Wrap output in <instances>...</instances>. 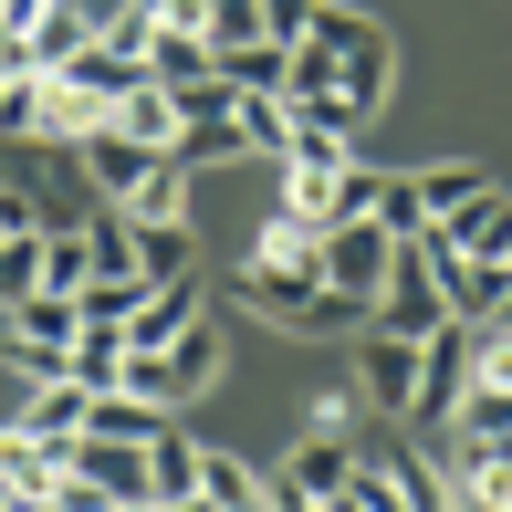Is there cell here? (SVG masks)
Returning a JSON list of instances; mask_svg holds the SVG:
<instances>
[{"label":"cell","instance_id":"1","mask_svg":"<svg viewBox=\"0 0 512 512\" xmlns=\"http://www.w3.org/2000/svg\"><path fill=\"white\" fill-rule=\"evenodd\" d=\"M74 335H84L74 293H21V304L0 314V345H11L21 377H74Z\"/></svg>","mask_w":512,"mask_h":512},{"label":"cell","instance_id":"2","mask_svg":"<svg viewBox=\"0 0 512 512\" xmlns=\"http://www.w3.org/2000/svg\"><path fill=\"white\" fill-rule=\"evenodd\" d=\"M408 251H418V262H429L439 304H450L460 324H492V314H502V283H512V262H481V251H450V241H439V220L418 230Z\"/></svg>","mask_w":512,"mask_h":512},{"label":"cell","instance_id":"3","mask_svg":"<svg viewBox=\"0 0 512 512\" xmlns=\"http://www.w3.org/2000/svg\"><path fill=\"white\" fill-rule=\"evenodd\" d=\"M471 335L481 324H460V314H439L429 335H418V398H408V418H439V429H450L460 387H471Z\"/></svg>","mask_w":512,"mask_h":512},{"label":"cell","instance_id":"4","mask_svg":"<svg viewBox=\"0 0 512 512\" xmlns=\"http://www.w3.org/2000/svg\"><path fill=\"white\" fill-rule=\"evenodd\" d=\"M356 387H366V408L408 418V398H418V335H387V324H366V335H356Z\"/></svg>","mask_w":512,"mask_h":512},{"label":"cell","instance_id":"5","mask_svg":"<svg viewBox=\"0 0 512 512\" xmlns=\"http://www.w3.org/2000/svg\"><path fill=\"white\" fill-rule=\"evenodd\" d=\"M84 168H95V189H105V199H126V209H136V199H147V178L168 168V147H147V136H126V126L105 115V126L84 136Z\"/></svg>","mask_w":512,"mask_h":512},{"label":"cell","instance_id":"6","mask_svg":"<svg viewBox=\"0 0 512 512\" xmlns=\"http://www.w3.org/2000/svg\"><path fill=\"white\" fill-rule=\"evenodd\" d=\"M387 262H398V241H387L377 220H335V230H324V283H335V293H366V304H377Z\"/></svg>","mask_w":512,"mask_h":512},{"label":"cell","instance_id":"7","mask_svg":"<svg viewBox=\"0 0 512 512\" xmlns=\"http://www.w3.org/2000/svg\"><path fill=\"white\" fill-rule=\"evenodd\" d=\"M126 262H136V283H189V272H199V230L189 220H178V209H168V220H126Z\"/></svg>","mask_w":512,"mask_h":512},{"label":"cell","instance_id":"8","mask_svg":"<svg viewBox=\"0 0 512 512\" xmlns=\"http://www.w3.org/2000/svg\"><path fill=\"white\" fill-rule=\"evenodd\" d=\"M53 84H63V95H84L95 115H115V105L136 95V84H147V53H115V42H84V53L63 63Z\"/></svg>","mask_w":512,"mask_h":512},{"label":"cell","instance_id":"9","mask_svg":"<svg viewBox=\"0 0 512 512\" xmlns=\"http://www.w3.org/2000/svg\"><path fill=\"white\" fill-rule=\"evenodd\" d=\"M439 314H450V304H439L429 262H418V251L398 241V262H387V283H377V324H387V335H429Z\"/></svg>","mask_w":512,"mask_h":512},{"label":"cell","instance_id":"10","mask_svg":"<svg viewBox=\"0 0 512 512\" xmlns=\"http://www.w3.org/2000/svg\"><path fill=\"white\" fill-rule=\"evenodd\" d=\"M0 492L42 512V502L63 492V439H32V429H11V418H0Z\"/></svg>","mask_w":512,"mask_h":512},{"label":"cell","instance_id":"11","mask_svg":"<svg viewBox=\"0 0 512 512\" xmlns=\"http://www.w3.org/2000/svg\"><path fill=\"white\" fill-rule=\"evenodd\" d=\"M251 272H272V283H324V230L293 220V209H272L262 251H251Z\"/></svg>","mask_w":512,"mask_h":512},{"label":"cell","instance_id":"12","mask_svg":"<svg viewBox=\"0 0 512 512\" xmlns=\"http://www.w3.org/2000/svg\"><path fill=\"white\" fill-rule=\"evenodd\" d=\"M439 241H450V251H481V262H502V251H512V199L481 189V199L439 209Z\"/></svg>","mask_w":512,"mask_h":512},{"label":"cell","instance_id":"13","mask_svg":"<svg viewBox=\"0 0 512 512\" xmlns=\"http://www.w3.org/2000/svg\"><path fill=\"white\" fill-rule=\"evenodd\" d=\"M189 324H199V272H189V283H157L147 304H136L126 345H136V356H168V335H189Z\"/></svg>","mask_w":512,"mask_h":512},{"label":"cell","instance_id":"14","mask_svg":"<svg viewBox=\"0 0 512 512\" xmlns=\"http://www.w3.org/2000/svg\"><path fill=\"white\" fill-rule=\"evenodd\" d=\"M84 429H95V439H136V450H147V439L168 429V408L136 398V387H95V398H84Z\"/></svg>","mask_w":512,"mask_h":512},{"label":"cell","instance_id":"15","mask_svg":"<svg viewBox=\"0 0 512 512\" xmlns=\"http://www.w3.org/2000/svg\"><path fill=\"white\" fill-rule=\"evenodd\" d=\"M157 366H168V408H178V398H199V387L220 377V324L199 314L189 335H168V356H157Z\"/></svg>","mask_w":512,"mask_h":512},{"label":"cell","instance_id":"16","mask_svg":"<svg viewBox=\"0 0 512 512\" xmlns=\"http://www.w3.org/2000/svg\"><path fill=\"white\" fill-rule=\"evenodd\" d=\"M209 74H220L209 32H147V84H209Z\"/></svg>","mask_w":512,"mask_h":512},{"label":"cell","instance_id":"17","mask_svg":"<svg viewBox=\"0 0 512 512\" xmlns=\"http://www.w3.org/2000/svg\"><path fill=\"white\" fill-rule=\"evenodd\" d=\"M11 429H32V439H74V429H84V387H74V377H32V398H21Z\"/></svg>","mask_w":512,"mask_h":512},{"label":"cell","instance_id":"18","mask_svg":"<svg viewBox=\"0 0 512 512\" xmlns=\"http://www.w3.org/2000/svg\"><path fill=\"white\" fill-rule=\"evenodd\" d=\"M95 42V21H84V0H53V11L32 21V74H63V63Z\"/></svg>","mask_w":512,"mask_h":512},{"label":"cell","instance_id":"19","mask_svg":"<svg viewBox=\"0 0 512 512\" xmlns=\"http://www.w3.org/2000/svg\"><path fill=\"white\" fill-rule=\"evenodd\" d=\"M283 481H293V492H314V502H324V492H345V481H356V450H345L335 429H314L304 450H293V471H283Z\"/></svg>","mask_w":512,"mask_h":512},{"label":"cell","instance_id":"20","mask_svg":"<svg viewBox=\"0 0 512 512\" xmlns=\"http://www.w3.org/2000/svg\"><path fill=\"white\" fill-rule=\"evenodd\" d=\"M168 157H178V168H209V157H251L241 105H230V115H199V126H178V136H168Z\"/></svg>","mask_w":512,"mask_h":512},{"label":"cell","instance_id":"21","mask_svg":"<svg viewBox=\"0 0 512 512\" xmlns=\"http://www.w3.org/2000/svg\"><path fill=\"white\" fill-rule=\"evenodd\" d=\"M147 481H157V502H178V492H199V439L178 429V418H168V429L147 439Z\"/></svg>","mask_w":512,"mask_h":512},{"label":"cell","instance_id":"22","mask_svg":"<svg viewBox=\"0 0 512 512\" xmlns=\"http://www.w3.org/2000/svg\"><path fill=\"white\" fill-rule=\"evenodd\" d=\"M408 189H418V209H460V199H481L492 189V168H471V157H439V168H408Z\"/></svg>","mask_w":512,"mask_h":512},{"label":"cell","instance_id":"23","mask_svg":"<svg viewBox=\"0 0 512 512\" xmlns=\"http://www.w3.org/2000/svg\"><path fill=\"white\" fill-rule=\"evenodd\" d=\"M136 304H147L136 272H84V293H74V314H84V324H115V335L136 324Z\"/></svg>","mask_w":512,"mask_h":512},{"label":"cell","instance_id":"24","mask_svg":"<svg viewBox=\"0 0 512 512\" xmlns=\"http://www.w3.org/2000/svg\"><path fill=\"white\" fill-rule=\"evenodd\" d=\"M283 42H230V53H220V84H230V95H283Z\"/></svg>","mask_w":512,"mask_h":512},{"label":"cell","instance_id":"25","mask_svg":"<svg viewBox=\"0 0 512 512\" xmlns=\"http://www.w3.org/2000/svg\"><path fill=\"white\" fill-rule=\"evenodd\" d=\"M377 471L398 481V502H408V512H460V492H450V481H439L418 450H377Z\"/></svg>","mask_w":512,"mask_h":512},{"label":"cell","instance_id":"26","mask_svg":"<svg viewBox=\"0 0 512 512\" xmlns=\"http://www.w3.org/2000/svg\"><path fill=\"white\" fill-rule=\"evenodd\" d=\"M115 377H126V335H115V324H84L74 335V387L95 398V387H115Z\"/></svg>","mask_w":512,"mask_h":512},{"label":"cell","instance_id":"27","mask_svg":"<svg viewBox=\"0 0 512 512\" xmlns=\"http://www.w3.org/2000/svg\"><path fill=\"white\" fill-rule=\"evenodd\" d=\"M335 178H345V168H304V157H283V209L324 230V220H335Z\"/></svg>","mask_w":512,"mask_h":512},{"label":"cell","instance_id":"28","mask_svg":"<svg viewBox=\"0 0 512 512\" xmlns=\"http://www.w3.org/2000/svg\"><path fill=\"white\" fill-rule=\"evenodd\" d=\"M21 293H42V230H11V241H0V314H11Z\"/></svg>","mask_w":512,"mask_h":512},{"label":"cell","instance_id":"29","mask_svg":"<svg viewBox=\"0 0 512 512\" xmlns=\"http://www.w3.org/2000/svg\"><path fill=\"white\" fill-rule=\"evenodd\" d=\"M115 126H126V136H147V147H168V136H178V105H168V84H136V95L115 105Z\"/></svg>","mask_w":512,"mask_h":512},{"label":"cell","instance_id":"30","mask_svg":"<svg viewBox=\"0 0 512 512\" xmlns=\"http://www.w3.org/2000/svg\"><path fill=\"white\" fill-rule=\"evenodd\" d=\"M366 220H377L387 241H418V230H429V209H418L408 178H377V209H366Z\"/></svg>","mask_w":512,"mask_h":512},{"label":"cell","instance_id":"31","mask_svg":"<svg viewBox=\"0 0 512 512\" xmlns=\"http://www.w3.org/2000/svg\"><path fill=\"white\" fill-rule=\"evenodd\" d=\"M241 136H251V157H283V147H293L283 95H241Z\"/></svg>","mask_w":512,"mask_h":512},{"label":"cell","instance_id":"32","mask_svg":"<svg viewBox=\"0 0 512 512\" xmlns=\"http://www.w3.org/2000/svg\"><path fill=\"white\" fill-rule=\"evenodd\" d=\"M0 136H42V74H0Z\"/></svg>","mask_w":512,"mask_h":512},{"label":"cell","instance_id":"33","mask_svg":"<svg viewBox=\"0 0 512 512\" xmlns=\"http://www.w3.org/2000/svg\"><path fill=\"white\" fill-rule=\"evenodd\" d=\"M199 492L220 502V512H251V471H241L230 450H199Z\"/></svg>","mask_w":512,"mask_h":512},{"label":"cell","instance_id":"34","mask_svg":"<svg viewBox=\"0 0 512 512\" xmlns=\"http://www.w3.org/2000/svg\"><path fill=\"white\" fill-rule=\"evenodd\" d=\"M199 11H209V42H220V53L230 42H262V0H199Z\"/></svg>","mask_w":512,"mask_h":512},{"label":"cell","instance_id":"35","mask_svg":"<svg viewBox=\"0 0 512 512\" xmlns=\"http://www.w3.org/2000/svg\"><path fill=\"white\" fill-rule=\"evenodd\" d=\"M314 11H324V0H262V42H283V53H293V42L314 32Z\"/></svg>","mask_w":512,"mask_h":512},{"label":"cell","instance_id":"36","mask_svg":"<svg viewBox=\"0 0 512 512\" xmlns=\"http://www.w3.org/2000/svg\"><path fill=\"white\" fill-rule=\"evenodd\" d=\"M11 230H42V220H32V199H21V189H0V241H11Z\"/></svg>","mask_w":512,"mask_h":512},{"label":"cell","instance_id":"37","mask_svg":"<svg viewBox=\"0 0 512 512\" xmlns=\"http://www.w3.org/2000/svg\"><path fill=\"white\" fill-rule=\"evenodd\" d=\"M157 512H220V502H209V492H178V502H157Z\"/></svg>","mask_w":512,"mask_h":512},{"label":"cell","instance_id":"38","mask_svg":"<svg viewBox=\"0 0 512 512\" xmlns=\"http://www.w3.org/2000/svg\"><path fill=\"white\" fill-rule=\"evenodd\" d=\"M492 324H502V335H512V283H502V314H492Z\"/></svg>","mask_w":512,"mask_h":512},{"label":"cell","instance_id":"39","mask_svg":"<svg viewBox=\"0 0 512 512\" xmlns=\"http://www.w3.org/2000/svg\"><path fill=\"white\" fill-rule=\"evenodd\" d=\"M0 512H32V502H11V492H0Z\"/></svg>","mask_w":512,"mask_h":512},{"label":"cell","instance_id":"40","mask_svg":"<svg viewBox=\"0 0 512 512\" xmlns=\"http://www.w3.org/2000/svg\"><path fill=\"white\" fill-rule=\"evenodd\" d=\"M460 512H492V502H460Z\"/></svg>","mask_w":512,"mask_h":512},{"label":"cell","instance_id":"41","mask_svg":"<svg viewBox=\"0 0 512 512\" xmlns=\"http://www.w3.org/2000/svg\"><path fill=\"white\" fill-rule=\"evenodd\" d=\"M502 262H512V251H502Z\"/></svg>","mask_w":512,"mask_h":512}]
</instances>
